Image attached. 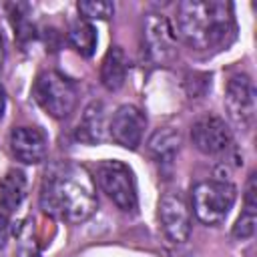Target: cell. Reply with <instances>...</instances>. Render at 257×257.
<instances>
[{
	"instance_id": "obj_23",
	"label": "cell",
	"mask_w": 257,
	"mask_h": 257,
	"mask_svg": "<svg viewBox=\"0 0 257 257\" xmlns=\"http://www.w3.org/2000/svg\"><path fill=\"white\" fill-rule=\"evenodd\" d=\"M4 54H6V50H4V36H2V30H0V70H2V64H4Z\"/></svg>"
},
{
	"instance_id": "obj_11",
	"label": "cell",
	"mask_w": 257,
	"mask_h": 257,
	"mask_svg": "<svg viewBox=\"0 0 257 257\" xmlns=\"http://www.w3.org/2000/svg\"><path fill=\"white\" fill-rule=\"evenodd\" d=\"M10 151L24 165H38L46 159L48 141L36 126H16L10 133Z\"/></svg>"
},
{
	"instance_id": "obj_14",
	"label": "cell",
	"mask_w": 257,
	"mask_h": 257,
	"mask_svg": "<svg viewBox=\"0 0 257 257\" xmlns=\"http://www.w3.org/2000/svg\"><path fill=\"white\" fill-rule=\"evenodd\" d=\"M179 149H181V135L179 131L169 128V126L157 128L147 141L149 155L161 165H171L175 157L179 155Z\"/></svg>"
},
{
	"instance_id": "obj_1",
	"label": "cell",
	"mask_w": 257,
	"mask_h": 257,
	"mask_svg": "<svg viewBox=\"0 0 257 257\" xmlns=\"http://www.w3.org/2000/svg\"><path fill=\"white\" fill-rule=\"evenodd\" d=\"M177 30L195 50H223L237 34L233 6L219 0H185L177 6Z\"/></svg>"
},
{
	"instance_id": "obj_21",
	"label": "cell",
	"mask_w": 257,
	"mask_h": 257,
	"mask_svg": "<svg viewBox=\"0 0 257 257\" xmlns=\"http://www.w3.org/2000/svg\"><path fill=\"white\" fill-rule=\"evenodd\" d=\"M16 257H40L38 245L32 239H22L16 249Z\"/></svg>"
},
{
	"instance_id": "obj_19",
	"label": "cell",
	"mask_w": 257,
	"mask_h": 257,
	"mask_svg": "<svg viewBox=\"0 0 257 257\" xmlns=\"http://www.w3.org/2000/svg\"><path fill=\"white\" fill-rule=\"evenodd\" d=\"M255 225H257V209H247L243 207V213L239 215V219L235 221L233 229H231V235L239 241H245V239H251L255 235Z\"/></svg>"
},
{
	"instance_id": "obj_5",
	"label": "cell",
	"mask_w": 257,
	"mask_h": 257,
	"mask_svg": "<svg viewBox=\"0 0 257 257\" xmlns=\"http://www.w3.org/2000/svg\"><path fill=\"white\" fill-rule=\"evenodd\" d=\"M96 181L106 197L122 211V213H137L139 197H137V183L135 175L128 165L120 161H104L96 169Z\"/></svg>"
},
{
	"instance_id": "obj_18",
	"label": "cell",
	"mask_w": 257,
	"mask_h": 257,
	"mask_svg": "<svg viewBox=\"0 0 257 257\" xmlns=\"http://www.w3.org/2000/svg\"><path fill=\"white\" fill-rule=\"evenodd\" d=\"M76 8L88 20H106L114 12V4L104 0H84V2H78Z\"/></svg>"
},
{
	"instance_id": "obj_7",
	"label": "cell",
	"mask_w": 257,
	"mask_h": 257,
	"mask_svg": "<svg viewBox=\"0 0 257 257\" xmlns=\"http://www.w3.org/2000/svg\"><path fill=\"white\" fill-rule=\"evenodd\" d=\"M225 106L229 118L243 131H251L255 124V86L251 76L237 72L227 80Z\"/></svg>"
},
{
	"instance_id": "obj_12",
	"label": "cell",
	"mask_w": 257,
	"mask_h": 257,
	"mask_svg": "<svg viewBox=\"0 0 257 257\" xmlns=\"http://www.w3.org/2000/svg\"><path fill=\"white\" fill-rule=\"evenodd\" d=\"M106 137V124H104V106L100 100H92L80 120H78V126L74 131V139L80 141V143H86V145H98L102 143Z\"/></svg>"
},
{
	"instance_id": "obj_20",
	"label": "cell",
	"mask_w": 257,
	"mask_h": 257,
	"mask_svg": "<svg viewBox=\"0 0 257 257\" xmlns=\"http://www.w3.org/2000/svg\"><path fill=\"white\" fill-rule=\"evenodd\" d=\"M10 211H6L4 207H0V249L6 245L8 235H10Z\"/></svg>"
},
{
	"instance_id": "obj_22",
	"label": "cell",
	"mask_w": 257,
	"mask_h": 257,
	"mask_svg": "<svg viewBox=\"0 0 257 257\" xmlns=\"http://www.w3.org/2000/svg\"><path fill=\"white\" fill-rule=\"evenodd\" d=\"M4 110H6V92H4V88L0 84V120L4 116Z\"/></svg>"
},
{
	"instance_id": "obj_17",
	"label": "cell",
	"mask_w": 257,
	"mask_h": 257,
	"mask_svg": "<svg viewBox=\"0 0 257 257\" xmlns=\"http://www.w3.org/2000/svg\"><path fill=\"white\" fill-rule=\"evenodd\" d=\"M6 10H8V16H10V22L16 30V36L18 40H28L34 36V26L28 18V12H30V6L24 4V2H10L6 4Z\"/></svg>"
},
{
	"instance_id": "obj_9",
	"label": "cell",
	"mask_w": 257,
	"mask_h": 257,
	"mask_svg": "<svg viewBox=\"0 0 257 257\" xmlns=\"http://www.w3.org/2000/svg\"><path fill=\"white\" fill-rule=\"evenodd\" d=\"M145 126H147V116L139 106L120 104L110 118L108 135L116 145L135 151L143 143Z\"/></svg>"
},
{
	"instance_id": "obj_4",
	"label": "cell",
	"mask_w": 257,
	"mask_h": 257,
	"mask_svg": "<svg viewBox=\"0 0 257 257\" xmlns=\"http://www.w3.org/2000/svg\"><path fill=\"white\" fill-rule=\"evenodd\" d=\"M34 98L52 118H66L74 112L78 90L70 78L56 70H44L36 76Z\"/></svg>"
},
{
	"instance_id": "obj_3",
	"label": "cell",
	"mask_w": 257,
	"mask_h": 257,
	"mask_svg": "<svg viewBox=\"0 0 257 257\" xmlns=\"http://www.w3.org/2000/svg\"><path fill=\"white\" fill-rule=\"evenodd\" d=\"M237 199V189L229 181L209 179L191 189V207L195 217L205 225H219L227 219Z\"/></svg>"
},
{
	"instance_id": "obj_10",
	"label": "cell",
	"mask_w": 257,
	"mask_h": 257,
	"mask_svg": "<svg viewBox=\"0 0 257 257\" xmlns=\"http://www.w3.org/2000/svg\"><path fill=\"white\" fill-rule=\"evenodd\" d=\"M191 141L203 155H219L231 145V128L217 114H203L191 124Z\"/></svg>"
},
{
	"instance_id": "obj_15",
	"label": "cell",
	"mask_w": 257,
	"mask_h": 257,
	"mask_svg": "<svg viewBox=\"0 0 257 257\" xmlns=\"http://www.w3.org/2000/svg\"><path fill=\"white\" fill-rule=\"evenodd\" d=\"M26 191H28V181H26L24 171L10 169L0 185V207L14 213L20 207V203L24 201Z\"/></svg>"
},
{
	"instance_id": "obj_6",
	"label": "cell",
	"mask_w": 257,
	"mask_h": 257,
	"mask_svg": "<svg viewBox=\"0 0 257 257\" xmlns=\"http://www.w3.org/2000/svg\"><path fill=\"white\" fill-rule=\"evenodd\" d=\"M175 42H177V32L173 30L171 22L157 12H149L143 18V46L147 56L161 64L167 66L177 50H175Z\"/></svg>"
},
{
	"instance_id": "obj_2",
	"label": "cell",
	"mask_w": 257,
	"mask_h": 257,
	"mask_svg": "<svg viewBox=\"0 0 257 257\" xmlns=\"http://www.w3.org/2000/svg\"><path fill=\"white\" fill-rule=\"evenodd\" d=\"M40 207L50 217L68 223H82L98 207L96 187L90 173L80 165H66L58 173L46 175L40 189Z\"/></svg>"
},
{
	"instance_id": "obj_13",
	"label": "cell",
	"mask_w": 257,
	"mask_h": 257,
	"mask_svg": "<svg viewBox=\"0 0 257 257\" xmlns=\"http://www.w3.org/2000/svg\"><path fill=\"white\" fill-rule=\"evenodd\" d=\"M126 72H128V58H126L124 50L120 46H110L100 62L102 86L110 92L118 90L126 80Z\"/></svg>"
},
{
	"instance_id": "obj_16",
	"label": "cell",
	"mask_w": 257,
	"mask_h": 257,
	"mask_svg": "<svg viewBox=\"0 0 257 257\" xmlns=\"http://www.w3.org/2000/svg\"><path fill=\"white\" fill-rule=\"evenodd\" d=\"M68 42L80 56H92L96 48V32L90 22L78 20L68 28Z\"/></svg>"
},
{
	"instance_id": "obj_8",
	"label": "cell",
	"mask_w": 257,
	"mask_h": 257,
	"mask_svg": "<svg viewBox=\"0 0 257 257\" xmlns=\"http://www.w3.org/2000/svg\"><path fill=\"white\" fill-rule=\"evenodd\" d=\"M159 223H161L163 235L171 243L181 245L189 239V235H191V211L179 193H165L161 197Z\"/></svg>"
}]
</instances>
